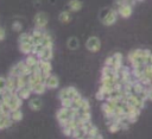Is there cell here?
<instances>
[{
    "mask_svg": "<svg viewBox=\"0 0 152 139\" xmlns=\"http://www.w3.org/2000/svg\"><path fill=\"white\" fill-rule=\"evenodd\" d=\"M135 1H137V2H138V1H142V0H135Z\"/></svg>",
    "mask_w": 152,
    "mask_h": 139,
    "instance_id": "cell-37",
    "label": "cell"
},
{
    "mask_svg": "<svg viewBox=\"0 0 152 139\" xmlns=\"http://www.w3.org/2000/svg\"><path fill=\"white\" fill-rule=\"evenodd\" d=\"M83 7V1L82 0H69L68 1V10H70L72 13L81 11Z\"/></svg>",
    "mask_w": 152,
    "mask_h": 139,
    "instance_id": "cell-17",
    "label": "cell"
},
{
    "mask_svg": "<svg viewBox=\"0 0 152 139\" xmlns=\"http://www.w3.org/2000/svg\"><path fill=\"white\" fill-rule=\"evenodd\" d=\"M12 124H13V121L11 120L10 115H2V116L0 118V131L11 127Z\"/></svg>",
    "mask_w": 152,
    "mask_h": 139,
    "instance_id": "cell-21",
    "label": "cell"
},
{
    "mask_svg": "<svg viewBox=\"0 0 152 139\" xmlns=\"http://www.w3.org/2000/svg\"><path fill=\"white\" fill-rule=\"evenodd\" d=\"M78 109H80V110H90V102H89V100L83 97V100H82V102H81Z\"/></svg>",
    "mask_w": 152,
    "mask_h": 139,
    "instance_id": "cell-26",
    "label": "cell"
},
{
    "mask_svg": "<svg viewBox=\"0 0 152 139\" xmlns=\"http://www.w3.org/2000/svg\"><path fill=\"white\" fill-rule=\"evenodd\" d=\"M10 118L13 122H19L23 120L24 118V113L21 112V109H15V110H12L11 114H10Z\"/></svg>",
    "mask_w": 152,
    "mask_h": 139,
    "instance_id": "cell-22",
    "label": "cell"
},
{
    "mask_svg": "<svg viewBox=\"0 0 152 139\" xmlns=\"http://www.w3.org/2000/svg\"><path fill=\"white\" fill-rule=\"evenodd\" d=\"M12 29H13V31H15V32H21V31H23V24H21L20 21H13Z\"/></svg>",
    "mask_w": 152,
    "mask_h": 139,
    "instance_id": "cell-31",
    "label": "cell"
},
{
    "mask_svg": "<svg viewBox=\"0 0 152 139\" xmlns=\"http://www.w3.org/2000/svg\"><path fill=\"white\" fill-rule=\"evenodd\" d=\"M38 58L44 61H51L53 58V48H43L38 52Z\"/></svg>",
    "mask_w": 152,
    "mask_h": 139,
    "instance_id": "cell-12",
    "label": "cell"
},
{
    "mask_svg": "<svg viewBox=\"0 0 152 139\" xmlns=\"http://www.w3.org/2000/svg\"><path fill=\"white\" fill-rule=\"evenodd\" d=\"M107 94L104 93V91H102L101 89H99L97 91H96V99L97 100H100V101H106L107 100Z\"/></svg>",
    "mask_w": 152,
    "mask_h": 139,
    "instance_id": "cell-30",
    "label": "cell"
},
{
    "mask_svg": "<svg viewBox=\"0 0 152 139\" xmlns=\"http://www.w3.org/2000/svg\"><path fill=\"white\" fill-rule=\"evenodd\" d=\"M115 10L118 11L119 17H121L122 19H128V18L132 15V13H133V5L128 4L127 1H125L121 6H119V7L115 8Z\"/></svg>",
    "mask_w": 152,
    "mask_h": 139,
    "instance_id": "cell-7",
    "label": "cell"
},
{
    "mask_svg": "<svg viewBox=\"0 0 152 139\" xmlns=\"http://www.w3.org/2000/svg\"><path fill=\"white\" fill-rule=\"evenodd\" d=\"M147 64L152 65V53H151V56H150V58H148V62H147Z\"/></svg>",
    "mask_w": 152,
    "mask_h": 139,
    "instance_id": "cell-34",
    "label": "cell"
},
{
    "mask_svg": "<svg viewBox=\"0 0 152 139\" xmlns=\"http://www.w3.org/2000/svg\"><path fill=\"white\" fill-rule=\"evenodd\" d=\"M147 99L152 101V87H148L147 88Z\"/></svg>",
    "mask_w": 152,
    "mask_h": 139,
    "instance_id": "cell-33",
    "label": "cell"
},
{
    "mask_svg": "<svg viewBox=\"0 0 152 139\" xmlns=\"http://www.w3.org/2000/svg\"><path fill=\"white\" fill-rule=\"evenodd\" d=\"M86 48L89 52H99L100 49H101V40L99 37L96 36H90L88 37V39L86 40Z\"/></svg>",
    "mask_w": 152,
    "mask_h": 139,
    "instance_id": "cell-5",
    "label": "cell"
},
{
    "mask_svg": "<svg viewBox=\"0 0 152 139\" xmlns=\"http://www.w3.org/2000/svg\"><path fill=\"white\" fill-rule=\"evenodd\" d=\"M80 94V91L75 88V87H72V86H70V87H65V88H62L59 91H58V100L61 101V100H63V99H74L76 95H78Z\"/></svg>",
    "mask_w": 152,
    "mask_h": 139,
    "instance_id": "cell-6",
    "label": "cell"
},
{
    "mask_svg": "<svg viewBox=\"0 0 152 139\" xmlns=\"http://www.w3.org/2000/svg\"><path fill=\"white\" fill-rule=\"evenodd\" d=\"M118 11L115 8H103L100 12V20L104 26H112L118 20Z\"/></svg>",
    "mask_w": 152,
    "mask_h": 139,
    "instance_id": "cell-1",
    "label": "cell"
},
{
    "mask_svg": "<svg viewBox=\"0 0 152 139\" xmlns=\"http://www.w3.org/2000/svg\"><path fill=\"white\" fill-rule=\"evenodd\" d=\"M24 61H25V63H26L27 68H30V69H31V71H32V69H33V68L39 63V58H38V56H37V55H34V53L26 55Z\"/></svg>",
    "mask_w": 152,
    "mask_h": 139,
    "instance_id": "cell-13",
    "label": "cell"
},
{
    "mask_svg": "<svg viewBox=\"0 0 152 139\" xmlns=\"http://www.w3.org/2000/svg\"><path fill=\"white\" fill-rule=\"evenodd\" d=\"M23 74H30V75L32 74L31 69L27 68L25 61H19V62H17L15 64L12 65V68H11L10 71H8V75L15 76V77H18V76H20V75H23Z\"/></svg>",
    "mask_w": 152,
    "mask_h": 139,
    "instance_id": "cell-2",
    "label": "cell"
},
{
    "mask_svg": "<svg viewBox=\"0 0 152 139\" xmlns=\"http://www.w3.org/2000/svg\"><path fill=\"white\" fill-rule=\"evenodd\" d=\"M72 131H74V127L70 124H68L65 126H62V133L64 135H66V137H71L72 135Z\"/></svg>",
    "mask_w": 152,
    "mask_h": 139,
    "instance_id": "cell-25",
    "label": "cell"
},
{
    "mask_svg": "<svg viewBox=\"0 0 152 139\" xmlns=\"http://www.w3.org/2000/svg\"><path fill=\"white\" fill-rule=\"evenodd\" d=\"M42 45H43L44 48H53V38H52V36H51L48 31H46L45 34H44Z\"/></svg>",
    "mask_w": 152,
    "mask_h": 139,
    "instance_id": "cell-23",
    "label": "cell"
},
{
    "mask_svg": "<svg viewBox=\"0 0 152 139\" xmlns=\"http://www.w3.org/2000/svg\"><path fill=\"white\" fill-rule=\"evenodd\" d=\"M17 93L19 94V96H20L23 100H27V99H28V97H31V95L33 94V93H32V90H31V88H30L28 86H26V87H23V88L18 89V90H17Z\"/></svg>",
    "mask_w": 152,
    "mask_h": 139,
    "instance_id": "cell-20",
    "label": "cell"
},
{
    "mask_svg": "<svg viewBox=\"0 0 152 139\" xmlns=\"http://www.w3.org/2000/svg\"><path fill=\"white\" fill-rule=\"evenodd\" d=\"M5 38H6V30H5V27L0 26V42L4 40Z\"/></svg>",
    "mask_w": 152,
    "mask_h": 139,
    "instance_id": "cell-32",
    "label": "cell"
},
{
    "mask_svg": "<svg viewBox=\"0 0 152 139\" xmlns=\"http://www.w3.org/2000/svg\"><path fill=\"white\" fill-rule=\"evenodd\" d=\"M28 42H32V36H31V32H20L19 33V37H18V44H21V43H28Z\"/></svg>",
    "mask_w": 152,
    "mask_h": 139,
    "instance_id": "cell-24",
    "label": "cell"
},
{
    "mask_svg": "<svg viewBox=\"0 0 152 139\" xmlns=\"http://www.w3.org/2000/svg\"><path fill=\"white\" fill-rule=\"evenodd\" d=\"M48 23H49V17H48V14H46L44 11L37 12V13L33 15V25H34V27H37V29L46 30Z\"/></svg>",
    "mask_w": 152,
    "mask_h": 139,
    "instance_id": "cell-4",
    "label": "cell"
},
{
    "mask_svg": "<svg viewBox=\"0 0 152 139\" xmlns=\"http://www.w3.org/2000/svg\"><path fill=\"white\" fill-rule=\"evenodd\" d=\"M45 84L48 89H56L59 86V78L57 75L55 74H50L46 78H45Z\"/></svg>",
    "mask_w": 152,
    "mask_h": 139,
    "instance_id": "cell-11",
    "label": "cell"
},
{
    "mask_svg": "<svg viewBox=\"0 0 152 139\" xmlns=\"http://www.w3.org/2000/svg\"><path fill=\"white\" fill-rule=\"evenodd\" d=\"M66 48L69 50H72V51L74 50H77L80 48V40H78V38L76 36L69 37L68 40H66Z\"/></svg>",
    "mask_w": 152,
    "mask_h": 139,
    "instance_id": "cell-18",
    "label": "cell"
},
{
    "mask_svg": "<svg viewBox=\"0 0 152 139\" xmlns=\"http://www.w3.org/2000/svg\"><path fill=\"white\" fill-rule=\"evenodd\" d=\"M28 107H30V109L33 110V112L40 110L42 107H43V101H42V99H40V97H32V99H30V101H28Z\"/></svg>",
    "mask_w": 152,
    "mask_h": 139,
    "instance_id": "cell-14",
    "label": "cell"
},
{
    "mask_svg": "<svg viewBox=\"0 0 152 139\" xmlns=\"http://www.w3.org/2000/svg\"><path fill=\"white\" fill-rule=\"evenodd\" d=\"M23 101H24V100L19 96V94H18L17 91H14V93L12 94V97H11L10 102H8V106H10V108H11V110L20 109L21 106H23Z\"/></svg>",
    "mask_w": 152,
    "mask_h": 139,
    "instance_id": "cell-8",
    "label": "cell"
},
{
    "mask_svg": "<svg viewBox=\"0 0 152 139\" xmlns=\"http://www.w3.org/2000/svg\"><path fill=\"white\" fill-rule=\"evenodd\" d=\"M7 89V77L0 76V94H2Z\"/></svg>",
    "mask_w": 152,
    "mask_h": 139,
    "instance_id": "cell-27",
    "label": "cell"
},
{
    "mask_svg": "<svg viewBox=\"0 0 152 139\" xmlns=\"http://www.w3.org/2000/svg\"><path fill=\"white\" fill-rule=\"evenodd\" d=\"M17 88H18V86H17V77L12 76V75H8L7 76V89L6 90L14 93V91H17Z\"/></svg>",
    "mask_w": 152,
    "mask_h": 139,
    "instance_id": "cell-19",
    "label": "cell"
},
{
    "mask_svg": "<svg viewBox=\"0 0 152 139\" xmlns=\"http://www.w3.org/2000/svg\"><path fill=\"white\" fill-rule=\"evenodd\" d=\"M77 139H87V137H81V138H77Z\"/></svg>",
    "mask_w": 152,
    "mask_h": 139,
    "instance_id": "cell-35",
    "label": "cell"
},
{
    "mask_svg": "<svg viewBox=\"0 0 152 139\" xmlns=\"http://www.w3.org/2000/svg\"><path fill=\"white\" fill-rule=\"evenodd\" d=\"M2 102V99H1V94H0V103Z\"/></svg>",
    "mask_w": 152,
    "mask_h": 139,
    "instance_id": "cell-36",
    "label": "cell"
},
{
    "mask_svg": "<svg viewBox=\"0 0 152 139\" xmlns=\"http://www.w3.org/2000/svg\"><path fill=\"white\" fill-rule=\"evenodd\" d=\"M97 134H100V132H99V128L96 127V126H91L90 127V129L88 131V133H87V137H96Z\"/></svg>",
    "mask_w": 152,
    "mask_h": 139,
    "instance_id": "cell-29",
    "label": "cell"
},
{
    "mask_svg": "<svg viewBox=\"0 0 152 139\" xmlns=\"http://www.w3.org/2000/svg\"><path fill=\"white\" fill-rule=\"evenodd\" d=\"M45 32H46V30H42V29H37V27H34V29L32 30L31 36H32V42H33L34 45L42 44Z\"/></svg>",
    "mask_w": 152,
    "mask_h": 139,
    "instance_id": "cell-9",
    "label": "cell"
},
{
    "mask_svg": "<svg viewBox=\"0 0 152 139\" xmlns=\"http://www.w3.org/2000/svg\"><path fill=\"white\" fill-rule=\"evenodd\" d=\"M59 102H61V106H62V107L72 108V99H63V100H61Z\"/></svg>",
    "mask_w": 152,
    "mask_h": 139,
    "instance_id": "cell-28",
    "label": "cell"
},
{
    "mask_svg": "<svg viewBox=\"0 0 152 139\" xmlns=\"http://www.w3.org/2000/svg\"><path fill=\"white\" fill-rule=\"evenodd\" d=\"M122 53L121 52H114L112 56L107 57L104 61V65L112 67L115 70H119L122 67Z\"/></svg>",
    "mask_w": 152,
    "mask_h": 139,
    "instance_id": "cell-3",
    "label": "cell"
},
{
    "mask_svg": "<svg viewBox=\"0 0 152 139\" xmlns=\"http://www.w3.org/2000/svg\"><path fill=\"white\" fill-rule=\"evenodd\" d=\"M39 67H40V71H42V74H43V76L45 78L50 74H52V64H51V61L39 59Z\"/></svg>",
    "mask_w": 152,
    "mask_h": 139,
    "instance_id": "cell-10",
    "label": "cell"
},
{
    "mask_svg": "<svg viewBox=\"0 0 152 139\" xmlns=\"http://www.w3.org/2000/svg\"><path fill=\"white\" fill-rule=\"evenodd\" d=\"M19 50L23 55H30V53H33V50H34V44L33 42H28V43H21L19 44Z\"/></svg>",
    "mask_w": 152,
    "mask_h": 139,
    "instance_id": "cell-15",
    "label": "cell"
},
{
    "mask_svg": "<svg viewBox=\"0 0 152 139\" xmlns=\"http://www.w3.org/2000/svg\"><path fill=\"white\" fill-rule=\"evenodd\" d=\"M72 19V12L70 10H64L58 14V20L62 24H69Z\"/></svg>",
    "mask_w": 152,
    "mask_h": 139,
    "instance_id": "cell-16",
    "label": "cell"
}]
</instances>
